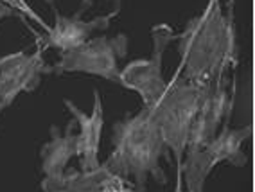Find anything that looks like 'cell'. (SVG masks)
<instances>
[{"mask_svg": "<svg viewBox=\"0 0 255 192\" xmlns=\"http://www.w3.org/2000/svg\"><path fill=\"white\" fill-rule=\"evenodd\" d=\"M183 78L200 87H209L225 78L237 63L236 29L232 5L223 11L221 0H209L203 13L187 23L180 34Z\"/></svg>", "mask_w": 255, "mask_h": 192, "instance_id": "6da1fadb", "label": "cell"}, {"mask_svg": "<svg viewBox=\"0 0 255 192\" xmlns=\"http://www.w3.org/2000/svg\"><path fill=\"white\" fill-rule=\"evenodd\" d=\"M164 151L165 144L153 115L142 108L137 115L115 124L114 151L105 165L123 178H133L140 189L149 174L156 182L165 183V174L160 169Z\"/></svg>", "mask_w": 255, "mask_h": 192, "instance_id": "7a4b0ae2", "label": "cell"}, {"mask_svg": "<svg viewBox=\"0 0 255 192\" xmlns=\"http://www.w3.org/2000/svg\"><path fill=\"white\" fill-rule=\"evenodd\" d=\"M203 90L205 87L187 81L178 70L173 79L165 85L158 101L147 108L158 126L165 147L174 153L178 162L183 160V153L189 144V135L200 108Z\"/></svg>", "mask_w": 255, "mask_h": 192, "instance_id": "3957f363", "label": "cell"}, {"mask_svg": "<svg viewBox=\"0 0 255 192\" xmlns=\"http://www.w3.org/2000/svg\"><path fill=\"white\" fill-rule=\"evenodd\" d=\"M250 137V129H234L225 122L223 129L212 140L194 149H185V160L180 162L182 178L189 192H203L205 180L219 162H230L236 167L246 165L243 142Z\"/></svg>", "mask_w": 255, "mask_h": 192, "instance_id": "277c9868", "label": "cell"}, {"mask_svg": "<svg viewBox=\"0 0 255 192\" xmlns=\"http://www.w3.org/2000/svg\"><path fill=\"white\" fill-rule=\"evenodd\" d=\"M128 54L126 34L114 38H92L70 51L61 52L58 63L47 72H83L99 76L112 83H119V61Z\"/></svg>", "mask_w": 255, "mask_h": 192, "instance_id": "5b68a950", "label": "cell"}, {"mask_svg": "<svg viewBox=\"0 0 255 192\" xmlns=\"http://www.w3.org/2000/svg\"><path fill=\"white\" fill-rule=\"evenodd\" d=\"M151 38H153V54L149 60L131 61L124 69H121L119 74V85L137 92L146 108H151L158 101L167 85L162 76V60L165 49L174 38V31L167 23H158L151 29Z\"/></svg>", "mask_w": 255, "mask_h": 192, "instance_id": "8992f818", "label": "cell"}, {"mask_svg": "<svg viewBox=\"0 0 255 192\" xmlns=\"http://www.w3.org/2000/svg\"><path fill=\"white\" fill-rule=\"evenodd\" d=\"M47 72L43 49L32 54L14 52L0 58V113L13 104L22 92H32L41 81V74Z\"/></svg>", "mask_w": 255, "mask_h": 192, "instance_id": "52a82bcc", "label": "cell"}, {"mask_svg": "<svg viewBox=\"0 0 255 192\" xmlns=\"http://www.w3.org/2000/svg\"><path fill=\"white\" fill-rule=\"evenodd\" d=\"M234 99L230 97L228 92L227 79L221 78L216 83L205 87L203 90V97H201L200 108L192 122L191 135H189V144L187 149H194L218 135V128L232 113Z\"/></svg>", "mask_w": 255, "mask_h": 192, "instance_id": "ba28073f", "label": "cell"}, {"mask_svg": "<svg viewBox=\"0 0 255 192\" xmlns=\"http://www.w3.org/2000/svg\"><path fill=\"white\" fill-rule=\"evenodd\" d=\"M43 192H140L126 178L110 171L105 164L90 171H65L61 176L41 180Z\"/></svg>", "mask_w": 255, "mask_h": 192, "instance_id": "9c48e42d", "label": "cell"}, {"mask_svg": "<svg viewBox=\"0 0 255 192\" xmlns=\"http://www.w3.org/2000/svg\"><path fill=\"white\" fill-rule=\"evenodd\" d=\"M65 106L74 115L79 124V158H81V171H90L99 167V146L101 133L105 126V113H103V101L99 92H94V108L90 113L79 110L72 101L65 99Z\"/></svg>", "mask_w": 255, "mask_h": 192, "instance_id": "30bf717a", "label": "cell"}, {"mask_svg": "<svg viewBox=\"0 0 255 192\" xmlns=\"http://www.w3.org/2000/svg\"><path fill=\"white\" fill-rule=\"evenodd\" d=\"M83 11H85V7H81L76 16H70L69 18V16H61V14L54 9V25L47 32L49 36H47L45 45L54 47V49H58V51H61V52L70 51L74 47L81 45L83 41H87L88 36H90L96 29L108 27L110 20L119 14V7H117V9L105 14V16H97V18L87 22V20L81 18Z\"/></svg>", "mask_w": 255, "mask_h": 192, "instance_id": "8fae6325", "label": "cell"}, {"mask_svg": "<svg viewBox=\"0 0 255 192\" xmlns=\"http://www.w3.org/2000/svg\"><path fill=\"white\" fill-rule=\"evenodd\" d=\"M76 156H79V137L72 131V124L67 126L63 135L52 128V138L41 147V171L45 178L61 176L69 167V162Z\"/></svg>", "mask_w": 255, "mask_h": 192, "instance_id": "7c38bea8", "label": "cell"}, {"mask_svg": "<svg viewBox=\"0 0 255 192\" xmlns=\"http://www.w3.org/2000/svg\"><path fill=\"white\" fill-rule=\"evenodd\" d=\"M0 4L2 5H7V7H11V9L14 11V13H22V14H25L27 18H31L32 22H36L38 25H40L41 29L45 32H49L50 31V25L45 22V20L41 18L40 14L36 13V11L32 9L31 5L27 4V0H0Z\"/></svg>", "mask_w": 255, "mask_h": 192, "instance_id": "4fadbf2b", "label": "cell"}, {"mask_svg": "<svg viewBox=\"0 0 255 192\" xmlns=\"http://www.w3.org/2000/svg\"><path fill=\"white\" fill-rule=\"evenodd\" d=\"M174 192H183V178H182V167L178 162V173H176V185H174Z\"/></svg>", "mask_w": 255, "mask_h": 192, "instance_id": "5bb4252c", "label": "cell"}, {"mask_svg": "<svg viewBox=\"0 0 255 192\" xmlns=\"http://www.w3.org/2000/svg\"><path fill=\"white\" fill-rule=\"evenodd\" d=\"M13 13H14V11L11 9V7H7V5H2V4H0V22H2L4 18H7V16H11Z\"/></svg>", "mask_w": 255, "mask_h": 192, "instance_id": "9a60e30c", "label": "cell"}, {"mask_svg": "<svg viewBox=\"0 0 255 192\" xmlns=\"http://www.w3.org/2000/svg\"><path fill=\"white\" fill-rule=\"evenodd\" d=\"M228 5H232L234 7V0H228Z\"/></svg>", "mask_w": 255, "mask_h": 192, "instance_id": "2e32d148", "label": "cell"}]
</instances>
